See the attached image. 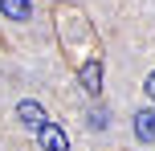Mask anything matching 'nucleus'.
Returning a JSON list of instances; mask_svg holds the SVG:
<instances>
[{
  "instance_id": "obj_1",
  "label": "nucleus",
  "mask_w": 155,
  "mask_h": 151,
  "mask_svg": "<svg viewBox=\"0 0 155 151\" xmlns=\"http://www.w3.org/2000/svg\"><path fill=\"white\" fill-rule=\"evenodd\" d=\"M37 143L45 147V151H70V135H65L57 123H45V127L37 131Z\"/></svg>"
},
{
  "instance_id": "obj_2",
  "label": "nucleus",
  "mask_w": 155,
  "mask_h": 151,
  "mask_svg": "<svg viewBox=\"0 0 155 151\" xmlns=\"http://www.w3.org/2000/svg\"><path fill=\"white\" fill-rule=\"evenodd\" d=\"M16 119H21L25 123V127H33V131H41V127H45V106H41V102H33V98H25V102H16Z\"/></svg>"
},
{
  "instance_id": "obj_3",
  "label": "nucleus",
  "mask_w": 155,
  "mask_h": 151,
  "mask_svg": "<svg viewBox=\"0 0 155 151\" xmlns=\"http://www.w3.org/2000/svg\"><path fill=\"white\" fill-rule=\"evenodd\" d=\"M78 82H82L86 94H102V61H86L78 70Z\"/></svg>"
},
{
  "instance_id": "obj_4",
  "label": "nucleus",
  "mask_w": 155,
  "mask_h": 151,
  "mask_svg": "<svg viewBox=\"0 0 155 151\" xmlns=\"http://www.w3.org/2000/svg\"><path fill=\"white\" fill-rule=\"evenodd\" d=\"M131 127H135V139L139 143H155V110H139Z\"/></svg>"
},
{
  "instance_id": "obj_5",
  "label": "nucleus",
  "mask_w": 155,
  "mask_h": 151,
  "mask_svg": "<svg viewBox=\"0 0 155 151\" xmlns=\"http://www.w3.org/2000/svg\"><path fill=\"white\" fill-rule=\"evenodd\" d=\"M0 12L8 21H29L33 16V0H0Z\"/></svg>"
},
{
  "instance_id": "obj_6",
  "label": "nucleus",
  "mask_w": 155,
  "mask_h": 151,
  "mask_svg": "<svg viewBox=\"0 0 155 151\" xmlns=\"http://www.w3.org/2000/svg\"><path fill=\"white\" fill-rule=\"evenodd\" d=\"M90 127H94V131H106V127H110V114L102 110V106H94V110H90Z\"/></svg>"
},
{
  "instance_id": "obj_7",
  "label": "nucleus",
  "mask_w": 155,
  "mask_h": 151,
  "mask_svg": "<svg viewBox=\"0 0 155 151\" xmlns=\"http://www.w3.org/2000/svg\"><path fill=\"white\" fill-rule=\"evenodd\" d=\"M143 86H147V94H151V102H155V74H147V82H143Z\"/></svg>"
}]
</instances>
